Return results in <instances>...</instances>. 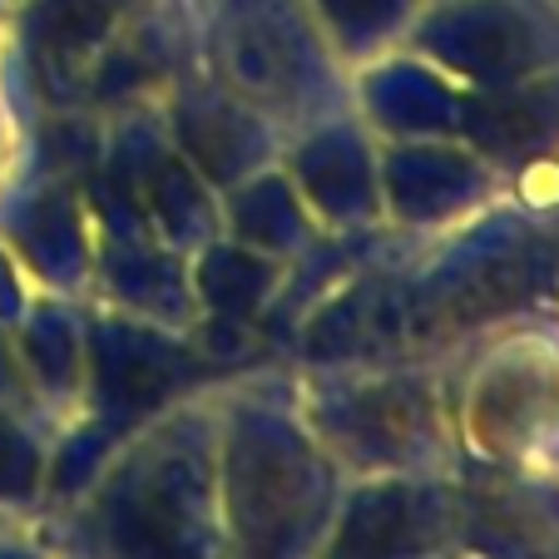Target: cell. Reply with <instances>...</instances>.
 I'll use <instances>...</instances> for the list:
<instances>
[{"label": "cell", "mask_w": 559, "mask_h": 559, "mask_svg": "<svg viewBox=\"0 0 559 559\" xmlns=\"http://www.w3.org/2000/svg\"><path fill=\"white\" fill-rule=\"evenodd\" d=\"M0 559H5V555H0Z\"/></svg>", "instance_id": "cell-1"}]
</instances>
